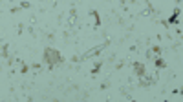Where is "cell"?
Listing matches in <instances>:
<instances>
[{"instance_id": "cell-2", "label": "cell", "mask_w": 183, "mask_h": 102, "mask_svg": "<svg viewBox=\"0 0 183 102\" xmlns=\"http://www.w3.org/2000/svg\"><path fill=\"white\" fill-rule=\"evenodd\" d=\"M136 71H137L139 75H143V66H141V64H136Z\"/></svg>"}, {"instance_id": "cell-1", "label": "cell", "mask_w": 183, "mask_h": 102, "mask_svg": "<svg viewBox=\"0 0 183 102\" xmlns=\"http://www.w3.org/2000/svg\"><path fill=\"white\" fill-rule=\"evenodd\" d=\"M46 60L49 64H55V62H60L63 59H60V55L57 53L55 49H46Z\"/></svg>"}]
</instances>
